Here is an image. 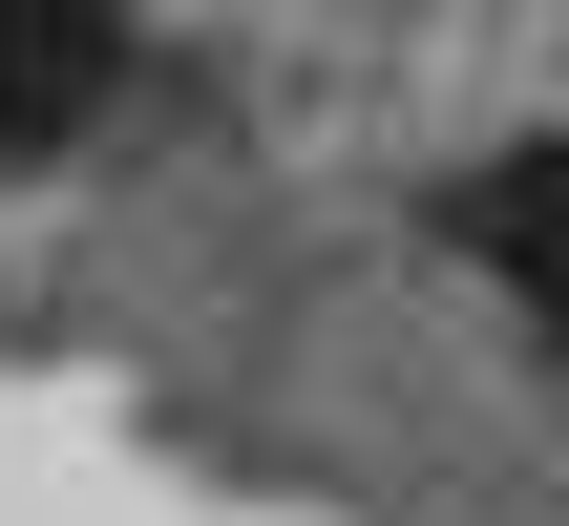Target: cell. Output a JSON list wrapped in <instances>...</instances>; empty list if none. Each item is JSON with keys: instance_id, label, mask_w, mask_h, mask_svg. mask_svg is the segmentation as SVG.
I'll return each instance as SVG.
<instances>
[{"instance_id": "6da1fadb", "label": "cell", "mask_w": 569, "mask_h": 526, "mask_svg": "<svg viewBox=\"0 0 569 526\" xmlns=\"http://www.w3.org/2000/svg\"><path fill=\"white\" fill-rule=\"evenodd\" d=\"M443 232H465V253H507V274H528V295L569 316V148H507V169H486Z\"/></svg>"}]
</instances>
